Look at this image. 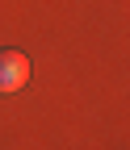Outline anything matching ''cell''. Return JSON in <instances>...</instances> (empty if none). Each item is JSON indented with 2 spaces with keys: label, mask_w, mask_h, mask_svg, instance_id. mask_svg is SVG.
I'll use <instances>...</instances> for the list:
<instances>
[{
  "label": "cell",
  "mask_w": 130,
  "mask_h": 150,
  "mask_svg": "<svg viewBox=\"0 0 130 150\" xmlns=\"http://www.w3.org/2000/svg\"><path fill=\"white\" fill-rule=\"evenodd\" d=\"M29 79V63L21 50H0V96H9V92H17Z\"/></svg>",
  "instance_id": "cell-1"
}]
</instances>
